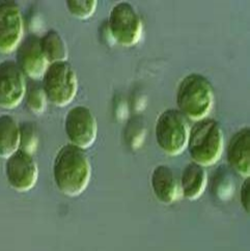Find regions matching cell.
Listing matches in <instances>:
<instances>
[{
	"label": "cell",
	"mask_w": 250,
	"mask_h": 251,
	"mask_svg": "<svg viewBox=\"0 0 250 251\" xmlns=\"http://www.w3.org/2000/svg\"><path fill=\"white\" fill-rule=\"evenodd\" d=\"M5 175L8 184L15 190L27 192L38 182L39 168L32 155L18 150L6 159Z\"/></svg>",
	"instance_id": "obj_8"
},
{
	"label": "cell",
	"mask_w": 250,
	"mask_h": 251,
	"mask_svg": "<svg viewBox=\"0 0 250 251\" xmlns=\"http://www.w3.org/2000/svg\"><path fill=\"white\" fill-rule=\"evenodd\" d=\"M98 6L97 0H68L70 14L79 20H87L93 17Z\"/></svg>",
	"instance_id": "obj_20"
},
{
	"label": "cell",
	"mask_w": 250,
	"mask_h": 251,
	"mask_svg": "<svg viewBox=\"0 0 250 251\" xmlns=\"http://www.w3.org/2000/svg\"><path fill=\"white\" fill-rule=\"evenodd\" d=\"M92 166L84 151L73 145L62 147L53 163L58 190L70 197L81 195L91 182Z\"/></svg>",
	"instance_id": "obj_1"
},
{
	"label": "cell",
	"mask_w": 250,
	"mask_h": 251,
	"mask_svg": "<svg viewBox=\"0 0 250 251\" xmlns=\"http://www.w3.org/2000/svg\"><path fill=\"white\" fill-rule=\"evenodd\" d=\"M208 185V176L204 167L194 162L187 165L181 177L183 194L188 201L199 200L204 193Z\"/></svg>",
	"instance_id": "obj_14"
},
{
	"label": "cell",
	"mask_w": 250,
	"mask_h": 251,
	"mask_svg": "<svg viewBox=\"0 0 250 251\" xmlns=\"http://www.w3.org/2000/svg\"><path fill=\"white\" fill-rule=\"evenodd\" d=\"M26 105L27 108L37 115H41L46 110L47 97L44 92V88L39 81L30 80L26 85Z\"/></svg>",
	"instance_id": "obj_18"
},
{
	"label": "cell",
	"mask_w": 250,
	"mask_h": 251,
	"mask_svg": "<svg viewBox=\"0 0 250 251\" xmlns=\"http://www.w3.org/2000/svg\"><path fill=\"white\" fill-rule=\"evenodd\" d=\"M241 204L246 213L250 212V177H246L241 187Z\"/></svg>",
	"instance_id": "obj_21"
},
{
	"label": "cell",
	"mask_w": 250,
	"mask_h": 251,
	"mask_svg": "<svg viewBox=\"0 0 250 251\" xmlns=\"http://www.w3.org/2000/svg\"><path fill=\"white\" fill-rule=\"evenodd\" d=\"M42 86L51 104L65 107L72 103L77 95V75L69 62H55L49 65Z\"/></svg>",
	"instance_id": "obj_5"
},
{
	"label": "cell",
	"mask_w": 250,
	"mask_h": 251,
	"mask_svg": "<svg viewBox=\"0 0 250 251\" xmlns=\"http://www.w3.org/2000/svg\"><path fill=\"white\" fill-rule=\"evenodd\" d=\"M226 158L230 168L242 177H250V129L245 127L230 138Z\"/></svg>",
	"instance_id": "obj_12"
},
{
	"label": "cell",
	"mask_w": 250,
	"mask_h": 251,
	"mask_svg": "<svg viewBox=\"0 0 250 251\" xmlns=\"http://www.w3.org/2000/svg\"><path fill=\"white\" fill-rule=\"evenodd\" d=\"M211 193L215 199L222 202H226L233 199L236 191V185L233 176L225 166H220L214 173L211 184Z\"/></svg>",
	"instance_id": "obj_17"
},
{
	"label": "cell",
	"mask_w": 250,
	"mask_h": 251,
	"mask_svg": "<svg viewBox=\"0 0 250 251\" xmlns=\"http://www.w3.org/2000/svg\"><path fill=\"white\" fill-rule=\"evenodd\" d=\"M20 128V147L19 150L29 155L37 151L39 145V136L35 126L32 123H23Z\"/></svg>",
	"instance_id": "obj_19"
},
{
	"label": "cell",
	"mask_w": 250,
	"mask_h": 251,
	"mask_svg": "<svg viewBox=\"0 0 250 251\" xmlns=\"http://www.w3.org/2000/svg\"><path fill=\"white\" fill-rule=\"evenodd\" d=\"M23 18L14 1H0V54H11L21 44Z\"/></svg>",
	"instance_id": "obj_9"
},
{
	"label": "cell",
	"mask_w": 250,
	"mask_h": 251,
	"mask_svg": "<svg viewBox=\"0 0 250 251\" xmlns=\"http://www.w3.org/2000/svg\"><path fill=\"white\" fill-rule=\"evenodd\" d=\"M107 27L114 42L124 47H133L142 37V21L135 8L127 2L114 5L110 12Z\"/></svg>",
	"instance_id": "obj_6"
},
{
	"label": "cell",
	"mask_w": 250,
	"mask_h": 251,
	"mask_svg": "<svg viewBox=\"0 0 250 251\" xmlns=\"http://www.w3.org/2000/svg\"><path fill=\"white\" fill-rule=\"evenodd\" d=\"M41 49L49 65L67 61L68 47L65 40L55 30H50L40 40Z\"/></svg>",
	"instance_id": "obj_16"
},
{
	"label": "cell",
	"mask_w": 250,
	"mask_h": 251,
	"mask_svg": "<svg viewBox=\"0 0 250 251\" xmlns=\"http://www.w3.org/2000/svg\"><path fill=\"white\" fill-rule=\"evenodd\" d=\"M178 111L187 119L200 122L208 118L214 106V89L209 80L200 74L186 76L176 92Z\"/></svg>",
	"instance_id": "obj_2"
},
{
	"label": "cell",
	"mask_w": 250,
	"mask_h": 251,
	"mask_svg": "<svg viewBox=\"0 0 250 251\" xmlns=\"http://www.w3.org/2000/svg\"><path fill=\"white\" fill-rule=\"evenodd\" d=\"M26 93L25 76L16 61L5 60L0 64V107L14 109L19 106Z\"/></svg>",
	"instance_id": "obj_10"
},
{
	"label": "cell",
	"mask_w": 250,
	"mask_h": 251,
	"mask_svg": "<svg viewBox=\"0 0 250 251\" xmlns=\"http://www.w3.org/2000/svg\"><path fill=\"white\" fill-rule=\"evenodd\" d=\"M189 132L187 118L176 109L163 111L156 122L157 143L160 149L169 156L181 155L187 149Z\"/></svg>",
	"instance_id": "obj_4"
},
{
	"label": "cell",
	"mask_w": 250,
	"mask_h": 251,
	"mask_svg": "<svg viewBox=\"0 0 250 251\" xmlns=\"http://www.w3.org/2000/svg\"><path fill=\"white\" fill-rule=\"evenodd\" d=\"M151 189L157 200L163 204H173L178 199V183L173 170L166 165H159L150 176Z\"/></svg>",
	"instance_id": "obj_13"
},
{
	"label": "cell",
	"mask_w": 250,
	"mask_h": 251,
	"mask_svg": "<svg viewBox=\"0 0 250 251\" xmlns=\"http://www.w3.org/2000/svg\"><path fill=\"white\" fill-rule=\"evenodd\" d=\"M223 132L214 120L204 119L196 122L189 132L188 148L193 162L202 167L215 165L223 153Z\"/></svg>",
	"instance_id": "obj_3"
},
{
	"label": "cell",
	"mask_w": 250,
	"mask_h": 251,
	"mask_svg": "<svg viewBox=\"0 0 250 251\" xmlns=\"http://www.w3.org/2000/svg\"><path fill=\"white\" fill-rule=\"evenodd\" d=\"M20 128L12 115H0V157L8 158L19 150Z\"/></svg>",
	"instance_id": "obj_15"
},
{
	"label": "cell",
	"mask_w": 250,
	"mask_h": 251,
	"mask_svg": "<svg viewBox=\"0 0 250 251\" xmlns=\"http://www.w3.org/2000/svg\"><path fill=\"white\" fill-rule=\"evenodd\" d=\"M65 131L71 145L83 151L92 148L98 135V123L92 110L85 106L71 109L66 116Z\"/></svg>",
	"instance_id": "obj_7"
},
{
	"label": "cell",
	"mask_w": 250,
	"mask_h": 251,
	"mask_svg": "<svg viewBox=\"0 0 250 251\" xmlns=\"http://www.w3.org/2000/svg\"><path fill=\"white\" fill-rule=\"evenodd\" d=\"M40 40L37 35H28L17 48L16 54V64L24 76L34 81L43 79L49 67V62L42 52Z\"/></svg>",
	"instance_id": "obj_11"
}]
</instances>
